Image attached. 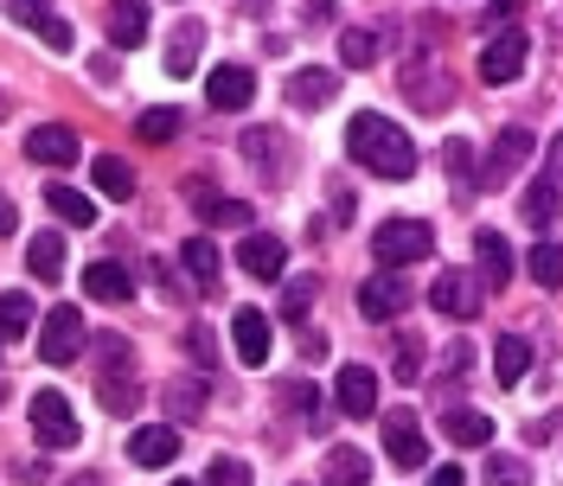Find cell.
I'll list each match as a JSON object with an SVG mask.
<instances>
[{"instance_id": "24", "label": "cell", "mask_w": 563, "mask_h": 486, "mask_svg": "<svg viewBox=\"0 0 563 486\" xmlns=\"http://www.w3.org/2000/svg\"><path fill=\"white\" fill-rule=\"evenodd\" d=\"M442 429H449V442H461V449H487L493 442V417H481V410H449Z\"/></svg>"}, {"instance_id": "50", "label": "cell", "mask_w": 563, "mask_h": 486, "mask_svg": "<svg viewBox=\"0 0 563 486\" xmlns=\"http://www.w3.org/2000/svg\"><path fill=\"white\" fill-rule=\"evenodd\" d=\"M65 486H103V481H97V474H77V481H65Z\"/></svg>"}, {"instance_id": "6", "label": "cell", "mask_w": 563, "mask_h": 486, "mask_svg": "<svg viewBox=\"0 0 563 486\" xmlns=\"http://www.w3.org/2000/svg\"><path fill=\"white\" fill-rule=\"evenodd\" d=\"M385 454L390 467H422L429 461V449H422V429H417V410H385Z\"/></svg>"}, {"instance_id": "16", "label": "cell", "mask_w": 563, "mask_h": 486, "mask_svg": "<svg viewBox=\"0 0 563 486\" xmlns=\"http://www.w3.org/2000/svg\"><path fill=\"white\" fill-rule=\"evenodd\" d=\"M244 154H250V167L269 179V186H282V179H288V141H282L276 129H250Z\"/></svg>"}, {"instance_id": "15", "label": "cell", "mask_w": 563, "mask_h": 486, "mask_svg": "<svg viewBox=\"0 0 563 486\" xmlns=\"http://www.w3.org/2000/svg\"><path fill=\"white\" fill-rule=\"evenodd\" d=\"M250 97H256V77H250V65H218L206 77V103L211 109H244Z\"/></svg>"}, {"instance_id": "30", "label": "cell", "mask_w": 563, "mask_h": 486, "mask_svg": "<svg viewBox=\"0 0 563 486\" xmlns=\"http://www.w3.org/2000/svg\"><path fill=\"white\" fill-rule=\"evenodd\" d=\"M161 397H167V417L192 422L199 410H206V378H174L167 390H161Z\"/></svg>"}, {"instance_id": "33", "label": "cell", "mask_w": 563, "mask_h": 486, "mask_svg": "<svg viewBox=\"0 0 563 486\" xmlns=\"http://www.w3.org/2000/svg\"><path fill=\"white\" fill-rule=\"evenodd\" d=\"M141 38H147V13H141V7H115V13H109V45H129V52H135Z\"/></svg>"}, {"instance_id": "23", "label": "cell", "mask_w": 563, "mask_h": 486, "mask_svg": "<svg viewBox=\"0 0 563 486\" xmlns=\"http://www.w3.org/2000/svg\"><path fill=\"white\" fill-rule=\"evenodd\" d=\"M558 206H563V192H558V186H551V179H531V186H526V206H519V218H526L531 231H551Z\"/></svg>"}, {"instance_id": "12", "label": "cell", "mask_w": 563, "mask_h": 486, "mask_svg": "<svg viewBox=\"0 0 563 486\" xmlns=\"http://www.w3.org/2000/svg\"><path fill=\"white\" fill-rule=\"evenodd\" d=\"M333 90H340V77H333V70H320V65L288 70V77H282V103H288V109H327V103H333Z\"/></svg>"}, {"instance_id": "46", "label": "cell", "mask_w": 563, "mask_h": 486, "mask_svg": "<svg viewBox=\"0 0 563 486\" xmlns=\"http://www.w3.org/2000/svg\"><path fill=\"white\" fill-rule=\"evenodd\" d=\"M186 352H192L199 365H211V333L206 327H186Z\"/></svg>"}, {"instance_id": "48", "label": "cell", "mask_w": 563, "mask_h": 486, "mask_svg": "<svg viewBox=\"0 0 563 486\" xmlns=\"http://www.w3.org/2000/svg\"><path fill=\"white\" fill-rule=\"evenodd\" d=\"M429 486H461V467H435V474H429Z\"/></svg>"}, {"instance_id": "34", "label": "cell", "mask_w": 563, "mask_h": 486, "mask_svg": "<svg viewBox=\"0 0 563 486\" xmlns=\"http://www.w3.org/2000/svg\"><path fill=\"white\" fill-rule=\"evenodd\" d=\"M179 263H186V276L199 281V288H211V281H218V250H211L206 238L186 243V250H179Z\"/></svg>"}, {"instance_id": "25", "label": "cell", "mask_w": 563, "mask_h": 486, "mask_svg": "<svg viewBox=\"0 0 563 486\" xmlns=\"http://www.w3.org/2000/svg\"><path fill=\"white\" fill-rule=\"evenodd\" d=\"M404 90H410V97H417V103L429 109V115H435V109H449V97H455V90H449V77H442V70H435V77H422L417 65H404Z\"/></svg>"}, {"instance_id": "20", "label": "cell", "mask_w": 563, "mask_h": 486, "mask_svg": "<svg viewBox=\"0 0 563 486\" xmlns=\"http://www.w3.org/2000/svg\"><path fill=\"white\" fill-rule=\"evenodd\" d=\"M84 288H90L97 301H129V295H135V269H129V263H90V269H84Z\"/></svg>"}, {"instance_id": "13", "label": "cell", "mask_w": 563, "mask_h": 486, "mask_svg": "<svg viewBox=\"0 0 563 486\" xmlns=\"http://www.w3.org/2000/svg\"><path fill=\"white\" fill-rule=\"evenodd\" d=\"M174 454H179V429L174 422H147V429L129 435V461H135V467H167Z\"/></svg>"}, {"instance_id": "3", "label": "cell", "mask_w": 563, "mask_h": 486, "mask_svg": "<svg viewBox=\"0 0 563 486\" xmlns=\"http://www.w3.org/2000/svg\"><path fill=\"white\" fill-rule=\"evenodd\" d=\"M531 58V38L526 26H499V33L481 45V84H512Z\"/></svg>"}, {"instance_id": "43", "label": "cell", "mask_w": 563, "mask_h": 486, "mask_svg": "<svg viewBox=\"0 0 563 486\" xmlns=\"http://www.w3.org/2000/svg\"><path fill=\"white\" fill-rule=\"evenodd\" d=\"M442 167H449L455 179H467L474 174V147H467V141H449V147H442Z\"/></svg>"}, {"instance_id": "51", "label": "cell", "mask_w": 563, "mask_h": 486, "mask_svg": "<svg viewBox=\"0 0 563 486\" xmlns=\"http://www.w3.org/2000/svg\"><path fill=\"white\" fill-rule=\"evenodd\" d=\"M7 109H13V103H7V90H0V115H7Z\"/></svg>"}, {"instance_id": "21", "label": "cell", "mask_w": 563, "mask_h": 486, "mask_svg": "<svg viewBox=\"0 0 563 486\" xmlns=\"http://www.w3.org/2000/svg\"><path fill=\"white\" fill-rule=\"evenodd\" d=\"M320 474H327V486H372V461H365V449H346L340 442V449L327 454Z\"/></svg>"}, {"instance_id": "41", "label": "cell", "mask_w": 563, "mask_h": 486, "mask_svg": "<svg viewBox=\"0 0 563 486\" xmlns=\"http://www.w3.org/2000/svg\"><path fill=\"white\" fill-rule=\"evenodd\" d=\"M206 486H250V467L238 461V454H218L211 474H206Z\"/></svg>"}, {"instance_id": "17", "label": "cell", "mask_w": 563, "mask_h": 486, "mask_svg": "<svg viewBox=\"0 0 563 486\" xmlns=\"http://www.w3.org/2000/svg\"><path fill=\"white\" fill-rule=\"evenodd\" d=\"M238 263H244L256 281H282V269H288V250H282V238H269V231H250L244 250H238Z\"/></svg>"}, {"instance_id": "11", "label": "cell", "mask_w": 563, "mask_h": 486, "mask_svg": "<svg viewBox=\"0 0 563 486\" xmlns=\"http://www.w3.org/2000/svg\"><path fill=\"white\" fill-rule=\"evenodd\" d=\"M404 308H410V281L397 276V269H378L358 288V313L365 320H390V313H404Z\"/></svg>"}, {"instance_id": "49", "label": "cell", "mask_w": 563, "mask_h": 486, "mask_svg": "<svg viewBox=\"0 0 563 486\" xmlns=\"http://www.w3.org/2000/svg\"><path fill=\"white\" fill-rule=\"evenodd\" d=\"M13 231H20V218H13V206H7V199H0V238H13Z\"/></svg>"}, {"instance_id": "40", "label": "cell", "mask_w": 563, "mask_h": 486, "mask_svg": "<svg viewBox=\"0 0 563 486\" xmlns=\"http://www.w3.org/2000/svg\"><path fill=\"white\" fill-rule=\"evenodd\" d=\"M320 295V281L314 276H301V281H288V295H282V320H308V301Z\"/></svg>"}, {"instance_id": "44", "label": "cell", "mask_w": 563, "mask_h": 486, "mask_svg": "<svg viewBox=\"0 0 563 486\" xmlns=\"http://www.w3.org/2000/svg\"><path fill=\"white\" fill-rule=\"evenodd\" d=\"M442 372H449V378H467V372H474V346H467V340H455V346L442 352Z\"/></svg>"}, {"instance_id": "18", "label": "cell", "mask_w": 563, "mask_h": 486, "mask_svg": "<svg viewBox=\"0 0 563 486\" xmlns=\"http://www.w3.org/2000/svg\"><path fill=\"white\" fill-rule=\"evenodd\" d=\"M231 340H238V358H244V365H263V358H269V313L238 308L231 313Z\"/></svg>"}, {"instance_id": "45", "label": "cell", "mask_w": 563, "mask_h": 486, "mask_svg": "<svg viewBox=\"0 0 563 486\" xmlns=\"http://www.w3.org/2000/svg\"><path fill=\"white\" fill-rule=\"evenodd\" d=\"M544 179H551V186L563 192V135L551 141V147H544Z\"/></svg>"}, {"instance_id": "14", "label": "cell", "mask_w": 563, "mask_h": 486, "mask_svg": "<svg viewBox=\"0 0 563 486\" xmlns=\"http://www.w3.org/2000/svg\"><path fill=\"white\" fill-rule=\"evenodd\" d=\"M26 161H38V167H70V161H77V129H65V122L33 129V135H26Z\"/></svg>"}, {"instance_id": "19", "label": "cell", "mask_w": 563, "mask_h": 486, "mask_svg": "<svg viewBox=\"0 0 563 486\" xmlns=\"http://www.w3.org/2000/svg\"><path fill=\"white\" fill-rule=\"evenodd\" d=\"M199 45H206V26L199 20H179L174 38H167V77H192L199 70Z\"/></svg>"}, {"instance_id": "5", "label": "cell", "mask_w": 563, "mask_h": 486, "mask_svg": "<svg viewBox=\"0 0 563 486\" xmlns=\"http://www.w3.org/2000/svg\"><path fill=\"white\" fill-rule=\"evenodd\" d=\"M33 435L45 449H77V417H70V404L58 390H38L33 397Z\"/></svg>"}, {"instance_id": "37", "label": "cell", "mask_w": 563, "mask_h": 486, "mask_svg": "<svg viewBox=\"0 0 563 486\" xmlns=\"http://www.w3.org/2000/svg\"><path fill=\"white\" fill-rule=\"evenodd\" d=\"M135 135H141V141H174V135H179V109H141Z\"/></svg>"}, {"instance_id": "42", "label": "cell", "mask_w": 563, "mask_h": 486, "mask_svg": "<svg viewBox=\"0 0 563 486\" xmlns=\"http://www.w3.org/2000/svg\"><path fill=\"white\" fill-rule=\"evenodd\" d=\"M135 397H141L135 378H129V384H122V378H103V404L115 410V417H129V410H135Z\"/></svg>"}, {"instance_id": "1", "label": "cell", "mask_w": 563, "mask_h": 486, "mask_svg": "<svg viewBox=\"0 0 563 486\" xmlns=\"http://www.w3.org/2000/svg\"><path fill=\"white\" fill-rule=\"evenodd\" d=\"M346 154L378 179H410L417 174V147H410V135H404L397 122H385V115H372V109L346 122Z\"/></svg>"}, {"instance_id": "28", "label": "cell", "mask_w": 563, "mask_h": 486, "mask_svg": "<svg viewBox=\"0 0 563 486\" xmlns=\"http://www.w3.org/2000/svg\"><path fill=\"white\" fill-rule=\"evenodd\" d=\"M45 206L58 211L65 224H77V231H90V224H97V206H90L84 192H70V186H45Z\"/></svg>"}, {"instance_id": "32", "label": "cell", "mask_w": 563, "mask_h": 486, "mask_svg": "<svg viewBox=\"0 0 563 486\" xmlns=\"http://www.w3.org/2000/svg\"><path fill=\"white\" fill-rule=\"evenodd\" d=\"M526 269H531L538 288H563V250H558V243H531Z\"/></svg>"}, {"instance_id": "27", "label": "cell", "mask_w": 563, "mask_h": 486, "mask_svg": "<svg viewBox=\"0 0 563 486\" xmlns=\"http://www.w3.org/2000/svg\"><path fill=\"white\" fill-rule=\"evenodd\" d=\"M13 20H20V26H33L52 52H70V26L58 20V13H45V7H13Z\"/></svg>"}, {"instance_id": "22", "label": "cell", "mask_w": 563, "mask_h": 486, "mask_svg": "<svg viewBox=\"0 0 563 486\" xmlns=\"http://www.w3.org/2000/svg\"><path fill=\"white\" fill-rule=\"evenodd\" d=\"M526 372H531V346L519 340V333H506V340L493 346V378H499L506 390H512V384L526 378Z\"/></svg>"}, {"instance_id": "39", "label": "cell", "mask_w": 563, "mask_h": 486, "mask_svg": "<svg viewBox=\"0 0 563 486\" xmlns=\"http://www.w3.org/2000/svg\"><path fill=\"white\" fill-rule=\"evenodd\" d=\"M276 404H282V410H308V422L320 429V417H314V410H320V390H314V384H301V378H295V384H282V390H276Z\"/></svg>"}, {"instance_id": "4", "label": "cell", "mask_w": 563, "mask_h": 486, "mask_svg": "<svg viewBox=\"0 0 563 486\" xmlns=\"http://www.w3.org/2000/svg\"><path fill=\"white\" fill-rule=\"evenodd\" d=\"M77 346H84V320H77V308H52L45 327H38V358H45V365H70Z\"/></svg>"}, {"instance_id": "10", "label": "cell", "mask_w": 563, "mask_h": 486, "mask_svg": "<svg viewBox=\"0 0 563 486\" xmlns=\"http://www.w3.org/2000/svg\"><path fill=\"white\" fill-rule=\"evenodd\" d=\"M526 161H531V135H526V129H506V135L493 141L487 167H481V186H487V192H499V186H506V179L519 174Z\"/></svg>"}, {"instance_id": "9", "label": "cell", "mask_w": 563, "mask_h": 486, "mask_svg": "<svg viewBox=\"0 0 563 486\" xmlns=\"http://www.w3.org/2000/svg\"><path fill=\"white\" fill-rule=\"evenodd\" d=\"M429 301H435V313H449V320H474L481 313V281L467 276V269H442L435 288H429Z\"/></svg>"}, {"instance_id": "8", "label": "cell", "mask_w": 563, "mask_h": 486, "mask_svg": "<svg viewBox=\"0 0 563 486\" xmlns=\"http://www.w3.org/2000/svg\"><path fill=\"white\" fill-rule=\"evenodd\" d=\"M474 281L487 295H499L512 281V243L499 238V231H474Z\"/></svg>"}, {"instance_id": "47", "label": "cell", "mask_w": 563, "mask_h": 486, "mask_svg": "<svg viewBox=\"0 0 563 486\" xmlns=\"http://www.w3.org/2000/svg\"><path fill=\"white\" fill-rule=\"evenodd\" d=\"M13 481H26V486H38V481H45V467H38V461H20V467H13Z\"/></svg>"}, {"instance_id": "29", "label": "cell", "mask_w": 563, "mask_h": 486, "mask_svg": "<svg viewBox=\"0 0 563 486\" xmlns=\"http://www.w3.org/2000/svg\"><path fill=\"white\" fill-rule=\"evenodd\" d=\"M26 263H33L38 281H58V276H65V243L52 238V231H38V238L26 243Z\"/></svg>"}, {"instance_id": "36", "label": "cell", "mask_w": 563, "mask_h": 486, "mask_svg": "<svg viewBox=\"0 0 563 486\" xmlns=\"http://www.w3.org/2000/svg\"><path fill=\"white\" fill-rule=\"evenodd\" d=\"M487 486H531V467L519 454H487Z\"/></svg>"}, {"instance_id": "2", "label": "cell", "mask_w": 563, "mask_h": 486, "mask_svg": "<svg viewBox=\"0 0 563 486\" xmlns=\"http://www.w3.org/2000/svg\"><path fill=\"white\" fill-rule=\"evenodd\" d=\"M435 250V224H422V218H385V231L372 238V256L404 276V263H422Z\"/></svg>"}, {"instance_id": "35", "label": "cell", "mask_w": 563, "mask_h": 486, "mask_svg": "<svg viewBox=\"0 0 563 486\" xmlns=\"http://www.w3.org/2000/svg\"><path fill=\"white\" fill-rule=\"evenodd\" d=\"M340 58H346L352 70H372V65H378V33H365V26H352V33L340 38Z\"/></svg>"}, {"instance_id": "31", "label": "cell", "mask_w": 563, "mask_h": 486, "mask_svg": "<svg viewBox=\"0 0 563 486\" xmlns=\"http://www.w3.org/2000/svg\"><path fill=\"white\" fill-rule=\"evenodd\" d=\"M38 320V308L20 295V288H7L0 295V340H26V327Z\"/></svg>"}, {"instance_id": "26", "label": "cell", "mask_w": 563, "mask_h": 486, "mask_svg": "<svg viewBox=\"0 0 563 486\" xmlns=\"http://www.w3.org/2000/svg\"><path fill=\"white\" fill-rule=\"evenodd\" d=\"M90 174H97V186H103L109 199H135V167H129V161L97 154V161H90Z\"/></svg>"}, {"instance_id": "38", "label": "cell", "mask_w": 563, "mask_h": 486, "mask_svg": "<svg viewBox=\"0 0 563 486\" xmlns=\"http://www.w3.org/2000/svg\"><path fill=\"white\" fill-rule=\"evenodd\" d=\"M390 378H397V384H417L422 378V340H417V333H404V340H397V365H390Z\"/></svg>"}, {"instance_id": "52", "label": "cell", "mask_w": 563, "mask_h": 486, "mask_svg": "<svg viewBox=\"0 0 563 486\" xmlns=\"http://www.w3.org/2000/svg\"><path fill=\"white\" fill-rule=\"evenodd\" d=\"M174 486H192V481H174Z\"/></svg>"}, {"instance_id": "7", "label": "cell", "mask_w": 563, "mask_h": 486, "mask_svg": "<svg viewBox=\"0 0 563 486\" xmlns=\"http://www.w3.org/2000/svg\"><path fill=\"white\" fill-rule=\"evenodd\" d=\"M333 404H340V417H378V372L372 365H340Z\"/></svg>"}]
</instances>
